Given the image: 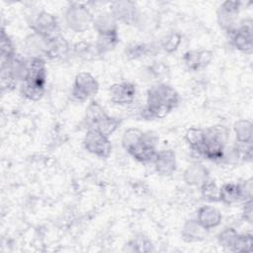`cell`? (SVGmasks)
<instances>
[{
  "instance_id": "obj_1",
  "label": "cell",
  "mask_w": 253,
  "mask_h": 253,
  "mask_svg": "<svg viewBox=\"0 0 253 253\" xmlns=\"http://www.w3.org/2000/svg\"><path fill=\"white\" fill-rule=\"evenodd\" d=\"M179 103L177 91L168 84L157 83L147 90L146 105L141 110L144 120L162 119Z\"/></svg>"
},
{
  "instance_id": "obj_2",
  "label": "cell",
  "mask_w": 253,
  "mask_h": 253,
  "mask_svg": "<svg viewBox=\"0 0 253 253\" xmlns=\"http://www.w3.org/2000/svg\"><path fill=\"white\" fill-rule=\"evenodd\" d=\"M27 74L21 82L20 92L30 101H39L44 94L46 65L42 57H27Z\"/></svg>"
},
{
  "instance_id": "obj_3",
  "label": "cell",
  "mask_w": 253,
  "mask_h": 253,
  "mask_svg": "<svg viewBox=\"0 0 253 253\" xmlns=\"http://www.w3.org/2000/svg\"><path fill=\"white\" fill-rule=\"evenodd\" d=\"M85 122L88 129H95L110 136L120 126L121 121L118 118L109 116L104 108L96 101H92L85 113Z\"/></svg>"
},
{
  "instance_id": "obj_4",
  "label": "cell",
  "mask_w": 253,
  "mask_h": 253,
  "mask_svg": "<svg viewBox=\"0 0 253 253\" xmlns=\"http://www.w3.org/2000/svg\"><path fill=\"white\" fill-rule=\"evenodd\" d=\"M94 16L80 3H71L65 12V23L75 33H83L93 26Z\"/></svg>"
},
{
  "instance_id": "obj_5",
  "label": "cell",
  "mask_w": 253,
  "mask_h": 253,
  "mask_svg": "<svg viewBox=\"0 0 253 253\" xmlns=\"http://www.w3.org/2000/svg\"><path fill=\"white\" fill-rule=\"evenodd\" d=\"M157 143H158V136L154 132L152 131L142 132V137L140 142L133 149H131L128 152V154L133 159H135L140 163H143V164L153 163L158 152L156 149Z\"/></svg>"
},
{
  "instance_id": "obj_6",
  "label": "cell",
  "mask_w": 253,
  "mask_h": 253,
  "mask_svg": "<svg viewBox=\"0 0 253 253\" xmlns=\"http://www.w3.org/2000/svg\"><path fill=\"white\" fill-rule=\"evenodd\" d=\"M33 32L45 40H53L61 36L57 19L47 12H40L32 21Z\"/></svg>"
},
{
  "instance_id": "obj_7",
  "label": "cell",
  "mask_w": 253,
  "mask_h": 253,
  "mask_svg": "<svg viewBox=\"0 0 253 253\" xmlns=\"http://www.w3.org/2000/svg\"><path fill=\"white\" fill-rule=\"evenodd\" d=\"M98 90L99 83L97 79L89 72H80L74 79L71 96L77 102H84L97 94Z\"/></svg>"
},
{
  "instance_id": "obj_8",
  "label": "cell",
  "mask_w": 253,
  "mask_h": 253,
  "mask_svg": "<svg viewBox=\"0 0 253 253\" xmlns=\"http://www.w3.org/2000/svg\"><path fill=\"white\" fill-rule=\"evenodd\" d=\"M83 144L85 149L99 158H108L112 152V143L109 136L95 129H88Z\"/></svg>"
},
{
  "instance_id": "obj_9",
  "label": "cell",
  "mask_w": 253,
  "mask_h": 253,
  "mask_svg": "<svg viewBox=\"0 0 253 253\" xmlns=\"http://www.w3.org/2000/svg\"><path fill=\"white\" fill-rule=\"evenodd\" d=\"M252 20L246 19L239 23L236 28L229 33L232 45L241 52L251 54L253 49L252 42Z\"/></svg>"
},
{
  "instance_id": "obj_10",
  "label": "cell",
  "mask_w": 253,
  "mask_h": 253,
  "mask_svg": "<svg viewBox=\"0 0 253 253\" xmlns=\"http://www.w3.org/2000/svg\"><path fill=\"white\" fill-rule=\"evenodd\" d=\"M241 2L239 1H224L217 9V23L222 30L230 33L236 28V21L240 12Z\"/></svg>"
},
{
  "instance_id": "obj_11",
  "label": "cell",
  "mask_w": 253,
  "mask_h": 253,
  "mask_svg": "<svg viewBox=\"0 0 253 253\" xmlns=\"http://www.w3.org/2000/svg\"><path fill=\"white\" fill-rule=\"evenodd\" d=\"M111 14L117 20V22L124 23L126 25H133L138 18L137 7L132 1H115L111 3Z\"/></svg>"
},
{
  "instance_id": "obj_12",
  "label": "cell",
  "mask_w": 253,
  "mask_h": 253,
  "mask_svg": "<svg viewBox=\"0 0 253 253\" xmlns=\"http://www.w3.org/2000/svg\"><path fill=\"white\" fill-rule=\"evenodd\" d=\"M111 101L120 106L131 104L135 98V85L130 82L116 83L110 87L109 90Z\"/></svg>"
},
{
  "instance_id": "obj_13",
  "label": "cell",
  "mask_w": 253,
  "mask_h": 253,
  "mask_svg": "<svg viewBox=\"0 0 253 253\" xmlns=\"http://www.w3.org/2000/svg\"><path fill=\"white\" fill-rule=\"evenodd\" d=\"M153 164L159 175L169 176L175 172L177 167L176 154L172 149L160 150L157 152Z\"/></svg>"
},
{
  "instance_id": "obj_14",
  "label": "cell",
  "mask_w": 253,
  "mask_h": 253,
  "mask_svg": "<svg viewBox=\"0 0 253 253\" xmlns=\"http://www.w3.org/2000/svg\"><path fill=\"white\" fill-rule=\"evenodd\" d=\"M220 211L212 206H203L197 211V222L206 230H210L219 225L221 221Z\"/></svg>"
},
{
  "instance_id": "obj_15",
  "label": "cell",
  "mask_w": 253,
  "mask_h": 253,
  "mask_svg": "<svg viewBox=\"0 0 253 253\" xmlns=\"http://www.w3.org/2000/svg\"><path fill=\"white\" fill-rule=\"evenodd\" d=\"M183 178L186 184L201 187L209 179V171L202 164H193L185 170Z\"/></svg>"
},
{
  "instance_id": "obj_16",
  "label": "cell",
  "mask_w": 253,
  "mask_h": 253,
  "mask_svg": "<svg viewBox=\"0 0 253 253\" xmlns=\"http://www.w3.org/2000/svg\"><path fill=\"white\" fill-rule=\"evenodd\" d=\"M241 199H244L241 184L227 183L219 188V202L223 203L224 205H233Z\"/></svg>"
},
{
  "instance_id": "obj_17",
  "label": "cell",
  "mask_w": 253,
  "mask_h": 253,
  "mask_svg": "<svg viewBox=\"0 0 253 253\" xmlns=\"http://www.w3.org/2000/svg\"><path fill=\"white\" fill-rule=\"evenodd\" d=\"M68 51L69 44L67 41L60 36L53 40H47V47L44 57L49 59H59L67 55Z\"/></svg>"
},
{
  "instance_id": "obj_18",
  "label": "cell",
  "mask_w": 253,
  "mask_h": 253,
  "mask_svg": "<svg viewBox=\"0 0 253 253\" xmlns=\"http://www.w3.org/2000/svg\"><path fill=\"white\" fill-rule=\"evenodd\" d=\"M119 41L120 39L118 32L98 34L97 41L95 42L98 55H104L105 53L113 50L119 43Z\"/></svg>"
},
{
  "instance_id": "obj_19",
  "label": "cell",
  "mask_w": 253,
  "mask_h": 253,
  "mask_svg": "<svg viewBox=\"0 0 253 253\" xmlns=\"http://www.w3.org/2000/svg\"><path fill=\"white\" fill-rule=\"evenodd\" d=\"M93 27L98 34L118 32V22L111 14V12L100 13L96 17H94Z\"/></svg>"
},
{
  "instance_id": "obj_20",
  "label": "cell",
  "mask_w": 253,
  "mask_h": 253,
  "mask_svg": "<svg viewBox=\"0 0 253 253\" xmlns=\"http://www.w3.org/2000/svg\"><path fill=\"white\" fill-rule=\"evenodd\" d=\"M205 231L204 229L196 219H191L186 221L182 228V238L186 242H196L200 241L205 237Z\"/></svg>"
},
{
  "instance_id": "obj_21",
  "label": "cell",
  "mask_w": 253,
  "mask_h": 253,
  "mask_svg": "<svg viewBox=\"0 0 253 253\" xmlns=\"http://www.w3.org/2000/svg\"><path fill=\"white\" fill-rule=\"evenodd\" d=\"M206 133L205 128L191 127L185 133V140L189 144L190 148L200 156V152L205 143Z\"/></svg>"
},
{
  "instance_id": "obj_22",
  "label": "cell",
  "mask_w": 253,
  "mask_h": 253,
  "mask_svg": "<svg viewBox=\"0 0 253 253\" xmlns=\"http://www.w3.org/2000/svg\"><path fill=\"white\" fill-rule=\"evenodd\" d=\"M236 140L239 143H252V124L247 120H239L233 126Z\"/></svg>"
},
{
  "instance_id": "obj_23",
  "label": "cell",
  "mask_w": 253,
  "mask_h": 253,
  "mask_svg": "<svg viewBox=\"0 0 253 253\" xmlns=\"http://www.w3.org/2000/svg\"><path fill=\"white\" fill-rule=\"evenodd\" d=\"M1 66L8 65L17 54L10 37L6 34L4 28L1 29Z\"/></svg>"
},
{
  "instance_id": "obj_24",
  "label": "cell",
  "mask_w": 253,
  "mask_h": 253,
  "mask_svg": "<svg viewBox=\"0 0 253 253\" xmlns=\"http://www.w3.org/2000/svg\"><path fill=\"white\" fill-rule=\"evenodd\" d=\"M141 137H142V131L139 130L138 128L126 129L122 138L123 148L128 153L140 142Z\"/></svg>"
},
{
  "instance_id": "obj_25",
  "label": "cell",
  "mask_w": 253,
  "mask_h": 253,
  "mask_svg": "<svg viewBox=\"0 0 253 253\" xmlns=\"http://www.w3.org/2000/svg\"><path fill=\"white\" fill-rule=\"evenodd\" d=\"M151 49L152 47L150 44L143 42H131L126 47L125 53L129 59H137L149 54Z\"/></svg>"
},
{
  "instance_id": "obj_26",
  "label": "cell",
  "mask_w": 253,
  "mask_h": 253,
  "mask_svg": "<svg viewBox=\"0 0 253 253\" xmlns=\"http://www.w3.org/2000/svg\"><path fill=\"white\" fill-rule=\"evenodd\" d=\"M201 193L205 200L209 202H219V188L214 181L208 179L201 187Z\"/></svg>"
},
{
  "instance_id": "obj_27",
  "label": "cell",
  "mask_w": 253,
  "mask_h": 253,
  "mask_svg": "<svg viewBox=\"0 0 253 253\" xmlns=\"http://www.w3.org/2000/svg\"><path fill=\"white\" fill-rule=\"evenodd\" d=\"M129 250L132 252H150L153 250L151 241L144 235L139 234L128 242Z\"/></svg>"
},
{
  "instance_id": "obj_28",
  "label": "cell",
  "mask_w": 253,
  "mask_h": 253,
  "mask_svg": "<svg viewBox=\"0 0 253 253\" xmlns=\"http://www.w3.org/2000/svg\"><path fill=\"white\" fill-rule=\"evenodd\" d=\"M238 234L239 233L232 227L224 228L222 231L219 232V234L217 236L219 245L226 249H229L231 251Z\"/></svg>"
},
{
  "instance_id": "obj_29",
  "label": "cell",
  "mask_w": 253,
  "mask_h": 253,
  "mask_svg": "<svg viewBox=\"0 0 253 253\" xmlns=\"http://www.w3.org/2000/svg\"><path fill=\"white\" fill-rule=\"evenodd\" d=\"M17 79L10 71L8 65L1 66V90L2 92H11L17 86Z\"/></svg>"
},
{
  "instance_id": "obj_30",
  "label": "cell",
  "mask_w": 253,
  "mask_h": 253,
  "mask_svg": "<svg viewBox=\"0 0 253 253\" xmlns=\"http://www.w3.org/2000/svg\"><path fill=\"white\" fill-rule=\"evenodd\" d=\"M73 50H74L75 55H77L80 58H84V59L93 58L95 54L98 55L95 44L92 45L91 43L85 42L75 43L73 45Z\"/></svg>"
},
{
  "instance_id": "obj_31",
  "label": "cell",
  "mask_w": 253,
  "mask_h": 253,
  "mask_svg": "<svg viewBox=\"0 0 253 253\" xmlns=\"http://www.w3.org/2000/svg\"><path fill=\"white\" fill-rule=\"evenodd\" d=\"M252 245H253V237L251 233L238 234L231 251L232 252H251Z\"/></svg>"
},
{
  "instance_id": "obj_32",
  "label": "cell",
  "mask_w": 253,
  "mask_h": 253,
  "mask_svg": "<svg viewBox=\"0 0 253 253\" xmlns=\"http://www.w3.org/2000/svg\"><path fill=\"white\" fill-rule=\"evenodd\" d=\"M181 41H182V37L180 34L178 33H172L170 35H168L165 40H163L162 42V48L166 51V52H169V53H172L174 51L177 50L178 46L180 45L181 43Z\"/></svg>"
},
{
  "instance_id": "obj_33",
  "label": "cell",
  "mask_w": 253,
  "mask_h": 253,
  "mask_svg": "<svg viewBox=\"0 0 253 253\" xmlns=\"http://www.w3.org/2000/svg\"><path fill=\"white\" fill-rule=\"evenodd\" d=\"M212 59H213L212 51H211L209 49L198 50V66H199V70L204 69L205 67H207L211 62Z\"/></svg>"
},
{
  "instance_id": "obj_34",
  "label": "cell",
  "mask_w": 253,
  "mask_h": 253,
  "mask_svg": "<svg viewBox=\"0 0 253 253\" xmlns=\"http://www.w3.org/2000/svg\"><path fill=\"white\" fill-rule=\"evenodd\" d=\"M252 200L251 198L244 200L243 211H242V217L247 222H252Z\"/></svg>"
}]
</instances>
